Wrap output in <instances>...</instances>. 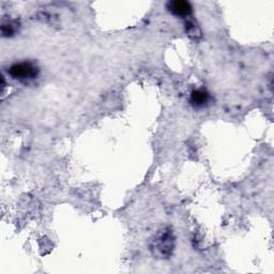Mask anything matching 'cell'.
<instances>
[{
    "label": "cell",
    "instance_id": "cell-1",
    "mask_svg": "<svg viewBox=\"0 0 274 274\" xmlns=\"http://www.w3.org/2000/svg\"><path fill=\"white\" fill-rule=\"evenodd\" d=\"M10 75L13 78H18V80H32L36 78L38 73V68L29 62H22V64H13L10 70H9Z\"/></svg>",
    "mask_w": 274,
    "mask_h": 274
},
{
    "label": "cell",
    "instance_id": "cell-2",
    "mask_svg": "<svg viewBox=\"0 0 274 274\" xmlns=\"http://www.w3.org/2000/svg\"><path fill=\"white\" fill-rule=\"evenodd\" d=\"M168 9L170 11L176 15V16L184 18L188 16L190 14L192 13V6L186 2H182V0H177V2H170L168 4Z\"/></svg>",
    "mask_w": 274,
    "mask_h": 274
},
{
    "label": "cell",
    "instance_id": "cell-3",
    "mask_svg": "<svg viewBox=\"0 0 274 274\" xmlns=\"http://www.w3.org/2000/svg\"><path fill=\"white\" fill-rule=\"evenodd\" d=\"M192 103L197 106H202L204 105L209 100V94L206 92L204 90H195L192 92L191 96Z\"/></svg>",
    "mask_w": 274,
    "mask_h": 274
}]
</instances>
